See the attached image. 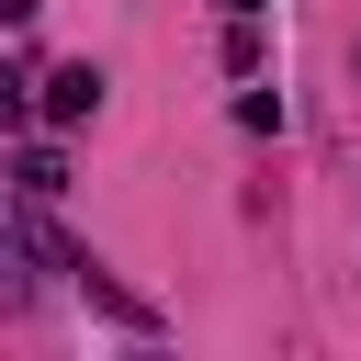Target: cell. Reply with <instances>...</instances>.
Returning a JSON list of instances; mask_svg holds the SVG:
<instances>
[{
  "instance_id": "6da1fadb",
  "label": "cell",
  "mask_w": 361,
  "mask_h": 361,
  "mask_svg": "<svg viewBox=\"0 0 361 361\" xmlns=\"http://www.w3.org/2000/svg\"><path fill=\"white\" fill-rule=\"evenodd\" d=\"M90 113H102V68L79 56V68H56V79H45V124H90Z\"/></svg>"
},
{
  "instance_id": "7a4b0ae2",
  "label": "cell",
  "mask_w": 361,
  "mask_h": 361,
  "mask_svg": "<svg viewBox=\"0 0 361 361\" xmlns=\"http://www.w3.org/2000/svg\"><path fill=\"white\" fill-rule=\"evenodd\" d=\"M68 192V158L56 147H23V203H56Z\"/></svg>"
},
{
  "instance_id": "3957f363",
  "label": "cell",
  "mask_w": 361,
  "mask_h": 361,
  "mask_svg": "<svg viewBox=\"0 0 361 361\" xmlns=\"http://www.w3.org/2000/svg\"><path fill=\"white\" fill-rule=\"evenodd\" d=\"M214 11H271V0H214Z\"/></svg>"
}]
</instances>
